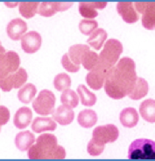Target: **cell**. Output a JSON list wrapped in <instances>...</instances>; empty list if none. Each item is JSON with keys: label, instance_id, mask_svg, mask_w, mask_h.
<instances>
[{"label": "cell", "instance_id": "7c38bea8", "mask_svg": "<svg viewBox=\"0 0 155 161\" xmlns=\"http://www.w3.org/2000/svg\"><path fill=\"white\" fill-rule=\"evenodd\" d=\"M116 11L126 23L132 24L139 19V15L132 2H118L116 4Z\"/></svg>", "mask_w": 155, "mask_h": 161}, {"label": "cell", "instance_id": "2e32d148", "mask_svg": "<svg viewBox=\"0 0 155 161\" xmlns=\"http://www.w3.org/2000/svg\"><path fill=\"white\" fill-rule=\"evenodd\" d=\"M32 119H33L32 110L27 107H22L15 114L13 118V123L18 129L24 130L30 124Z\"/></svg>", "mask_w": 155, "mask_h": 161}, {"label": "cell", "instance_id": "f546056e", "mask_svg": "<svg viewBox=\"0 0 155 161\" xmlns=\"http://www.w3.org/2000/svg\"><path fill=\"white\" fill-rule=\"evenodd\" d=\"M54 86L57 91L63 92L71 86V79L66 73H60L54 79Z\"/></svg>", "mask_w": 155, "mask_h": 161}, {"label": "cell", "instance_id": "44dd1931", "mask_svg": "<svg viewBox=\"0 0 155 161\" xmlns=\"http://www.w3.org/2000/svg\"><path fill=\"white\" fill-rule=\"evenodd\" d=\"M141 117L149 123L155 122V100L149 99L144 100L139 106Z\"/></svg>", "mask_w": 155, "mask_h": 161}, {"label": "cell", "instance_id": "7a4b0ae2", "mask_svg": "<svg viewBox=\"0 0 155 161\" xmlns=\"http://www.w3.org/2000/svg\"><path fill=\"white\" fill-rule=\"evenodd\" d=\"M30 159H64L65 149L58 144V140L53 134L40 135L27 152Z\"/></svg>", "mask_w": 155, "mask_h": 161}, {"label": "cell", "instance_id": "d6a6232c", "mask_svg": "<svg viewBox=\"0 0 155 161\" xmlns=\"http://www.w3.org/2000/svg\"><path fill=\"white\" fill-rule=\"evenodd\" d=\"M13 88L17 89L25 85L27 80V72L24 68H18V70L13 73Z\"/></svg>", "mask_w": 155, "mask_h": 161}, {"label": "cell", "instance_id": "52a82bcc", "mask_svg": "<svg viewBox=\"0 0 155 161\" xmlns=\"http://www.w3.org/2000/svg\"><path fill=\"white\" fill-rule=\"evenodd\" d=\"M20 64V59L17 53L13 50L0 54V79L16 72Z\"/></svg>", "mask_w": 155, "mask_h": 161}, {"label": "cell", "instance_id": "7402d4cb", "mask_svg": "<svg viewBox=\"0 0 155 161\" xmlns=\"http://www.w3.org/2000/svg\"><path fill=\"white\" fill-rule=\"evenodd\" d=\"M77 122L82 128H91L97 122L96 113L92 109H84L78 114Z\"/></svg>", "mask_w": 155, "mask_h": 161}, {"label": "cell", "instance_id": "d4e9b609", "mask_svg": "<svg viewBox=\"0 0 155 161\" xmlns=\"http://www.w3.org/2000/svg\"><path fill=\"white\" fill-rule=\"evenodd\" d=\"M37 92V88L34 84H26L24 86L19 89L18 92V98L19 101L22 103L28 104L30 103L32 100L34 99L35 95Z\"/></svg>", "mask_w": 155, "mask_h": 161}, {"label": "cell", "instance_id": "9a60e30c", "mask_svg": "<svg viewBox=\"0 0 155 161\" xmlns=\"http://www.w3.org/2000/svg\"><path fill=\"white\" fill-rule=\"evenodd\" d=\"M75 117V113L71 108L61 105L58 107L53 113V120L60 125H69L72 123Z\"/></svg>", "mask_w": 155, "mask_h": 161}, {"label": "cell", "instance_id": "cb8c5ba5", "mask_svg": "<svg viewBox=\"0 0 155 161\" xmlns=\"http://www.w3.org/2000/svg\"><path fill=\"white\" fill-rule=\"evenodd\" d=\"M90 50V46L85 45V44H75L71 46L69 49V57L70 60L73 62L74 64L80 65V64L82 63V57L83 56L84 53L87 51Z\"/></svg>", "mask_w": 155, "mask_h": 161}, {"label": "cell", "instance_id": "8fae6325", "mask_svg": "<svg viewBox=\"0 0 155 161\" xmlns=\"http://www.w3.org/2000/svg\"><path fill=\"white\" fill-rule=\"evenodd\" d=\"M74 3L60 2H42L39 5L38 13L43 17H51L57 12H64L70 8Z\"/></svg>", "mask_w": 155, "mask_h": 161}, {"label": "cell", "instance_id": "e575fe53", "mask_svg": "<svg viewBox=\"0 0 155 161\" xmlns=\"http://www.w3.org/2000/svg\"><path fill=\"white\" fill-rule=\"evenodd\" d=\"M0 87L3 92H10L13 89V74H10L3 79H0Z\"/></svg>", "mask_w": 155, "mask_h": 161}, {"label": "cell", "instance_id": "8992f818", "mask_svg": "<svg viewBox=\"0 0 155 161\" xmlns=\"http://www.w3.org/2000/svg\"><path fill=\"white\" fill-rule=\"evenodd\" d=\"M123 53V44L116 39H110L103 46L100 53V60L108 65L114 67Z\"/></svg>", "mask_w": 155, "mask_h": 161}, {"label": "cell", "instance_id": "277c9868", "mask_svg": "<svg viewBox=\"0 0 155 161\" xmlns=\"http://www.w3.org/2000/svg\"><path fill=\"white\" fill-rule=\"evenodd\" d=\"M113 67L104 64L100 60L98 65L87 74L86 80L88 86L93 90L98 91L104 85V81L111 72Z\"/></svg>", "mask_w": 155, "mask_h": 161}, {"label": "cell", "instance_id": "e0dca14e", "mask_svg": "<svg viewBox=\"0 0 155 161\" xmlns=\"http://www.w3.org/2000/svg\"><path fill=\"white\" fill-rule=\"evenodd\" d=\"M35 141L34 135L30 131H22L17 134L15 137V145L20 152H26L34 144Z\"/></svg>", "mask_w": 155, "mask_h": 161}, {"label": "cell", "instance_id": "836d02e7", "mask_svg": "<svg viewBox=\"0 0 155 161\" xmlns=\"http://www.w3.org/2000/svg\"><path fill=\"white\" fill-rule=\"evenodd\" d=\"M61 64L65 70L69 72H77L78 70H80V65L74 64L73 62L70 60L68 53L64 54L61 58Z\"/></svg>", "mask_w": 155, "mask_h": 161}, {"label": "cell", "instance_id": "3957f363", "mask_svg": "<svg viewBox=\"0 0 155 161\" xmlns=\"http://www.w3.org/2000/svg\"><path fill=\"white\" fill-rule=\"evenodd\" d=\"M129 159H155V142L151 139H137L130 145Z\"/></svg>", "mask_w": 155, "mask_h": 161}, {"label": "cell", "instance_id": "6da1fadb", "mask_svg": "<svg viewBox=\"0 0 155 161\" xmlns=\"http://www.w3.org/2000/svg\"><path fill=\"white\" fill-rule=\"evenodd\" d=\"M137 79L135 62L130 57H123L105 79L104 91L112 99L121 100L129 94Z\"/></svg>", "mask_w": 155, "mask_h": 161}, {"label": "cell", "instance_id": "83f0119b", "mask_svg": "<svg viewBox=\"0 0 155 161\" xmlns=\"http://www.w3.org/2000/svg\"><path fill=\"white\" fill-rule=\"evenodd\" d=\"M60 102L65 107L69 108H75L78 106L79 100H78V95L76 92L71 89H67L62 92L60 96Z\"/></svg>", "mask_w": 155, "mask_h": 161}, {"label": "cell", "instance_id": "30bf717a", "mask_svg": "<svg viewBox=\"0 0 155 161\" xmlns=\"http://www.w3.org/2000/svg\"><path fill=\"white\" fill-rule=\"evenodd\" d=\"M41 46V35L38 32L31 31L21 38V48L27 54L37 52Z\"/></svg>", "mask_w": 155, "mask_h": 161}, {"label": "cell", "instance_id": "1f68e13d", "mask_svg": "<svg viewBox=\"0 0 155 161\" xmlns=\"http://www.w3.org/2000/svg\"><path fill=\"white\" fill-rule=\"evenodd\" d=\"M103 150H104V144L100 142L99 140L94 138V137L89 142L88 146H87L88 153L93 157H96V156L101 155L103 153Z\"/></svg>", "mask_w": 155, "mask_h": 161}, {"label": "cell", "instance_id": "9c48e42d", "mask_svg": "<svg viewBox=\"0 0 155 161\" xmlns=\"http://www.w3.org/2000/svg\"><path fill=\"white\" fill-rule=\"evenodd\" d=\"M119 136V131L116 126L113 124L102 125L96 128L93 130V137L99 140L103 144L115 142Z\"/></svg>", "mask_w": 155, "mask_h": 161}, {"label": "cell", "instance_id": "8d00e7d4", "mask_svg": "<svg viewBox=\"0 0 155 161\" xmlns=\"http://www.w3.org/2000/svg\"><path fill=\"white\" fill-rule=\"evenodd\" d=\"M5 53V49L2 46V44H1V42H0V54H4Z\"/></svg>", "mask_w": 155, "mask_h": 161}, {"label": "cell", "instance_id": "484cf974", "mask_svg": "<svg viewBox=\"0 0 155 161\" xmlns=\"http://www.w3.org/2000/svg\"><path fill=\"white\" fill-rule=\"evenodd\" d=\"M78 95L80 97L81 103L85 107H92L96 102V96L90 92L84 85H80L77 87Z\"/></svg>", "mask_w": 155, "mask_h": 161}, {"label": "cell", "instance_id": "4dcf8cb0", "mask_svg": "<svg viewBox=\"0 0 155 161\" xmlns=\"http://www.w3.org/2000/svg\"><path fill=\"white\" fill-rule=\"evenodd\" d=\"M98 22L96 19H82L79 24V30L85 35H90L96 29H97Z\"/></svg>", "mask_w": 155, "mask_h": 161}, {"label": "cell", "instance_id": "ba28073f", "mask_svg": "<svg viewBox=\"0 0 155 161\" xmlns=\"http://www.w3.org/2000/svg\"><path fill=\"white\" fill-rule=\"evenodd\" d=\"M134 6L142 14L143 26L148 30H155V2H137Z\"/></svg>", "mask_w": 155, "mask_h": 161}, {"label": "cell", "instance_id": "ffe728a7", "mask_svg": "<svg viewBox=\"0 0 155 161\" xmlns=\"http://www.w3.org/2000/svg\"><path fill=\"white\" fill-rule=\"evenodd\" d=\"M148 92H149V86L148 83L146 81V79L138 78L128 96L132 100H138L146 97Z\"/></svg>", "mask_w": 155, "mask_h": 161}, {"label": "cell", "instance_id": "74e56055", "mask_svg": "<svg viewBox=\"0 0 155 161\" xmlns=\"http://www.w3.org/2000/svg\"><path fill=\"white\" fill-rule=\"evenodd\" d=\"M0 130H1V126H0Z\"/></svg>", "mask_w": 155, "mask_h": 161}, {"label": "cell", "instance_id": "f1b7e54d", "mask_svg": "<svg viewBox=\"0 0 155 161\" xmlns=\"http://www.w3.org/2000/svg\"><path fill=\"white\" fill-rule=\"evenodd\" d=\"M100 63V57L94 51L89 50L83 54L82 57V64L84 69L92 70L98 65Z\"/></svg>", "mask_w": 155, "mask_h": 161}, {"label": "cell", "instance_id": "5b68a950", "mask_svg": "<svg viewBox=\"0 0 155 161\" xmlns=\"http://www.w3.org/2000/svg\"><path fill=\"white\" fill-rule=\"evenodd\" d=\"M55 100V96L53 92L44 89L39 92V95L34 100L33 108L35 112L39 114L48 115L54 111Z\"/></svg>", "mask_w": 155, "mask_h": 161}, {"label": "cell", "instance_id": "603a6c76", "mask_svg": "<svg viewBox=\"0 0 155 161\" xmlns=\"http://www.w3.org/2000/svg\"><path fill=\"white\" fill-rule=\"evenodd\" d=\"M108 34L106 31L103 28L96 29L88 39L87 42L95 48L96 50H99L107 39Z\"/></svg>", "mask_w": 155, "mask_h": 161}, {"label": "cell", "instance_id": "5bb4252c", "mask_svg": "<svg viewBox=\"0 0 155 161\" xmlns=\"http://www.w3.org/2000/svg\"><path fill=\"white\" fill-rule=\"evenodd\" d=\"M107 2H81L79 4V13L83 18L93 19L98 15L97 9H103Z\"/></svg>", "mask_w": 155, "mask_h": 161}, {"label": "cell", "instance_id": "4316f807", "mask_svg": "<svg viewBox=\"0 0 155 161\" xmlns=\"http://www.w3.org/2000/svg\"><path fill=\"white\" fill-rule=\"evenodd\" d=\"M40 3L39 2H21L18 3V11L22 16L26 19H31L38 13V9Z\"/></svg>", "mask_w": 155, "mask_h": 161}, {"label": "cell", "instance_id": "d6986e66", "mask_svg": "<svg viewBox=\"0 0 155 161\" xmlns=\"http://www.w3.org/2000/svg\"><path fill=\"white\" fill-rule=\"evenodd\" d=\"M56 123L49 117H36L32 123V130L35 133H42L44 131H54L56 130Z\"/></svg>", "mask_w": 155, "mask_h": 161}, {"label": "cell", "instance_id": "d590c367", "mask_svg": "<svg viewBox=\"0 0 155 161\" xmlns=\"http://www.w3.org/2000/svg\"><path fill=\"white\" fill-rule=\"evenodd\" d=\"M10 120V111L4 106H0V126L6 124Z\"/></svg>", "mask_w": 155, "mask_h": 161}, {"label": "cell", "instance_id": "ac0fdd59", "mask_svg": "<svg viewBox=\"0 0 155 161\" xmlns=\"http://www.w3.org/2000/svg\"><path fill=\"white\" fill-rule=\"evenodd\" d=\"M119 120L122 125L125 128H133L138 124L139 116L136 109L127 108L122 110L119 114Z\"/></svg>", "mask_w": 155, "mask_h": 161}, {"label": "cell", "instance_id": "4fadbf2b", "mask_svg": "<svg viewBox=\"0 0 155 161\" xmlns=\"http://www.w3.org/2000/svg\"><path fill=\"white\" fill-rule=\"evenodd\" d=\"M26 30L27 25L21 19H14L11 20L6 27L7 35L13 41H18L21 39Z\"/></svg>", "mask_w": 155, "mask_h": 161}]
</instances>
